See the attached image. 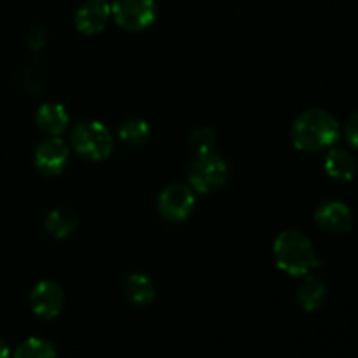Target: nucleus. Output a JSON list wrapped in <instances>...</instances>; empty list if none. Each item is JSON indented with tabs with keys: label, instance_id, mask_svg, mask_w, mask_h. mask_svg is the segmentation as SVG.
<instances>
[{
	"label": "nucleus",
	"instance_id": "0eeeda50",
	"mask_svg": "<svg viewBox=\"0 0 358 358\" xmlns=\"http://www.w3.org/2000/svg\"><path fill=\"white\" fill-rule=\"evenodd\" d=\"M69 156V145L59 136H49V138L42 140L35 149L34 163L42 175L55 177L65 170Z\"/></svg>",
	"mask_w": 358,
	"mask_h": 358
},
{
	"label": "nucleus",
	"instance_id": "f03ea898",
	"mask_svg": "<svg viewBox=\"0 0 358 358\" xmlns=\"http://www.w3.org/2000/svg\"><path fill=\"white\" fill-rule=\"evenodd\" d=\"M273 252L276 264L290 276H306L320 264L313 243L299 231H283L275 240Z\"/></svg>",
	"mask_w": 358,
	"mask_h": 358
},
{
	"label": "nucleus",
	"instance_id": "a211bd4d",
	"mask_svg": "<svg viewBox=\"0 0 358 358\" xmlns=\"http://www.w3.org/2000/svg\"><path fill=\"white\" fill-rule=\"evenodd\" d=\"M189 145L194 150L196 156L210 154L213 152V147H215V135L210 128H198L191 133Z\"/></svg>",
	"mask_w": 358,
	"mask_h": 358
},
{
	"label": "nucleus",
	"instance_id": "dca6fc26",
	"mask_svg": "<svg viewBox=\"0 0 358 358\" xmlns=\"http://www.w3.org/2000/svg\"><path fill=\"white\" fill-rule=\"evenodd\" d=\"M150 128L143 119L133 117L119 126V138L129 147H140L149 140Z\"/></svg>",
	"mask_w": 358,
	"mask_h": 358
},
{
	"label": "nucleus",
	"instance_id": "9d476101",
	"mask_svg": "<svg viewBox=\"0 0 358 358\" xmlns=\"http://www.w3.org/2000/svg\"><path fill=\"white\" fill-rule=\"evenodd\" d=\"M110 3L107 0H86L76 14V27L84 35H96L110 17Z\"/></svg>",
	"mask_w": 358,
	"mask_h": 358
},
{
	"label": "nucleus",
	"instance_id": "6ab92c4d",
	"mask_svg": "<svg viewBox=\"0 0 358 358\" xmlns=\"http://www.w3.org/2000/svg\"><path fill=\"white\" fill-rule=\"evenodd\" d=\"M343 133H345L346 142H348L353 149H358V112H355V114L346 121Z\"/></svg>",
	"mask_w": 358,
	"mask_h": 358
},
{
	"label": "nucleus",
	"instance_id": "f3484780",
	"mask_svg": "<svg viewBox=\"0 0 358 358\" xmlns=\"http://www.w3.org/2000/svg\"><path fill=\"white\" fill-rule=\"evenodd\" d=\"M13 358H56V348L44 338H28L17 345Z\"/></svg>",
	"mask_w": 358,
	"mask_h": 358
},
{
	"label": "nucleus",
	"instance_id": "1a4fd4ad",
	"mask_svg": "<svg viewBox=\"0 0 358 358\" xmlns=\"http://www.w3.org/2000/svg\"><path fill=\"white\" fill-rule=\"evenodd\" d=\"M315 220L322 229L331 233H348L353 226V212L346 203L329 199L320 203L315 212Z\"/></svg>",
	"mask_w": 358,
	"mask_h": 358
},
{
	"label": "nucleus",
	"instance_id": "ddd939ff",
	"mask_svg": "<svg viewBox=\"0 0 358 358\" xmlns=\"http://www.w3.org/2000/svg\"><path fill=\"white\" fill-rule=\"evenodd\" d=\"M327 299V285L324 280H320L315 275H306L304 282L301 283L297 290V301L304 311H317L324 306Z\"/></svg>",
	"mask_w": 358,
	"mask_h": 358
},
{
	"label": "nucleus",
	"instance_id": "39448f33",
	"mask_svg": "<svg viewBox=\"0 0 358 358\" xmlns=\"http://www.w3.org/2000/svg\"><path fill=\"white\" fill-rule=\"evenodd\" d=\"M115 23L129 31H142L149 28L157 17L154 0H115L110 6Z\"/></svg>",
	"mask_w": 358,
	"mask_h": 358
},
{
	"label": "nucleus",
	"instance_id": "aec40b11",
	"mask_svg": "<svg viewBox=\"0 0 358 358\" xmlns=\"http://www.w3.org/2000/svg\"><path fill=\"white\" fill-rule=\"evenodd\" d=\"M28 44L31 45L34 49L42 48L45 44V31L42 27H34L28 34Z\"/></svg>",
	"mask_w": 358,
	"mask_h": 358
},
{
	"label": "nucleus",
	"instance_id": "9b49d317",
	"mask_svg": "<svg viewBox=\"0 0 358 358\" xmlns=\"http://www.w3.org/2000/svg\"><path fill=\"white\" fill-rule=\"evenodd\" d=\"M69 112L59 103H44L35 114V122L38 128L49 136H59L69 126Z\"/></svg>",
	"mask_w": 358,
	"mask_h": 358
},
{
	"label": "nucleus",
	"instance_id": "7ed1b4c3",
	"mask_svg": "<svg viewBox=\"0 0 358 358\" xmlns=\"http://www.w3.org/2000/svg\"><path fill=\"white\" fill-rule=\"evenodd\" d=\"M72 149L90 161H101L112 152L114 140L100 121L77 122L70 133Z\"/></svg>",
	"mask_w": 358,
	"mask_h": 358
},
{
	"label": "nucleus",
	"instance_id": "20e7f679",
	"mask_svg": "<svg viewBox=\"0 0 358 358\" xmlns=\"http://www.w3.org/2000/svg\"><path fill=\"white\" fill-rule=\"evenodd\" d=\"M229 178V168L219 154H203L194 159L189 170V184L199 194H212L222 189Z\"/></svg>",
	"mask_w": 358,
	"mask_h": 358
},
{
	"label": "nucleus",
	"instance_id": "423d86ee",
	"mask_svg": "<svg viewBox=\"0 0 358 358\" xmlns=\"http://www.w3.org/2000/svg\"><path fill=\"white\" fill-rule=\"evenodd\" d=\"M194 192L185 184H171L159 194L157 208L166 220L180 222L192 213L194 208Z\"/></svg>",
	"mask_w": 358,
	"mask_h": 358
},
{
	"label": "nucleus",
	"instance_id": "f8f14e48",
	"mask_svg": "<svg viewBox=\"0 0 358 358\" xmlns=\"http://www.w3.org/2000/svg\"><path fill=\"white\" fill-rule=\"evenodd\" d=\"M325 171L334 180H352L357 171V161L352 152L334 147L325 156Z\"/></svg>",
	"mask_w": 358,
	"mask_h": 358
},
{
	"label": "nucleus",
	"instance_id": "f257e3e1",
	"mask_svg": "<svg viewBox=\"0 0 358 358\" xmlns=\"http://www.w3.org/2000/svg\"><path fill=\"white\" fill-rule=\"evenodd\" d=\"M339 138V124L331 112L310 108L292 124V142L299 150L318 152L331 149Z\"/></svg>",
	"mask_w": 358,
	"mask_h": 358
},
{
	"label": "nucleus",
	"instance_id": "412c9836",
	"mask_svg": "<svg viewBox=\"0 0 358 358\" xmlns=\"http://www.w3.org/2000/svg\"><path fill=\"white\" fill-rule=\"evenodd\" d=\"M10 357V348L3 339H0V358H9Z\"/></svg>",
	"mask_w": 358,
	"mask_h": 358
},
{
	"label": "nucleus",
	"instance_id": "4468645a",
	"mask_svg": "<svg viewBox=\"0 0 358 358\" xmlns=\"http://www.w3.org/2000/svg\"><path fill=\"white\" fill-rule=\"evenodd\" d=\"M124 294L129 303L136 304V306H145L154 301L156 290H154V283L150 282L149 276H145L143 273H133L126 278Z\"/></svg>",
	"mask_w": 358,
	"mask_h": 358
},
{
	"label": "nucleus",
	"instance_id": "6e6552de",
	"mask_svg": "<svg viewBox=\"0 0 358 358\" xmlns=\"http://www.w3.org/2000/svg\"><path fill=\"white\" fill-rule=\"evenodd\" d=\"M63 301L65 297H63L62 287L51 280L37 283L30 294L31 311L44 320H52L62 313Z\"/></svg>",
	"mask_w": 358,
	"mask_h": 358
},
{
	"label": "nucleus",
	"instance_id": "2eb2a0df",
	"mask_svg": "<svg viewBox=\"0 0 358 358\" xmlns=\"http://www.w3.org/2000/svg\"><path fill=\"white\" fill-rule=\"evenodd\" d=\"M77 219L76 212L70 208H56L45 219V231L55 238H66L77 229Z\"/></svg>",
	"mask_w": 358,
	"mask_h": 358
}]
</instances>
